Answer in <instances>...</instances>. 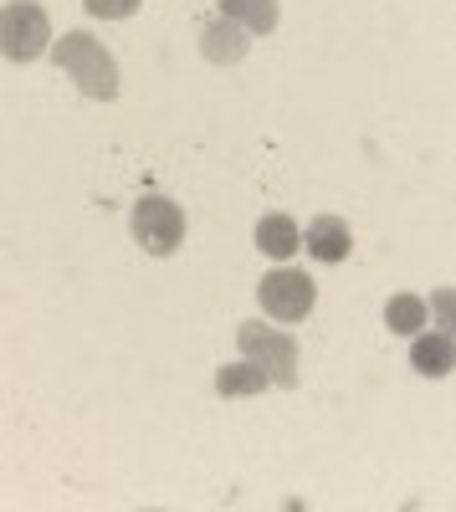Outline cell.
Segmentation results:
<instances>
[{
	"mask_svg": "<svg viewBox=\"0 0 456 512\" xmlns=\"http://www.w3.org/2000/svg\"><path fill=\"white\" fill-rule=\"evenodd\" d=\"M267 374L257 369V364H226V369H216V395L221 400H241V395H262L267 390Z\"/></svg>",
	"mask_w": 456,
	"mask_h": 512,
	"instance_id": "11",
	"label": "cell"
},
{
	"mask_svg": "<svg viewBox=\"0 0 456 512\" xmlns=\"http://www.w3.org/2000/svg\"><path fill=\"white\" fill-rule=\"evenodd\" d=\"M303 251L318 256V262H344V256L354 251L349 221H339V216H318V221L303 231Z\"/></svg>",
	"mask_w": 456,
	"mask_h": 512,
	"instance_id": "7",
	"label": "cell"
},
{
	"mask_svg": "<svg viewBox=\"0 0 456 512\" xmlns=\"http://www.w3.org/2000/svg\"><path fill=\"white\" fill-rule=\"evenodd\" d=\"M52 62L77 82V93H88V98H98V103L118 98V62L108 57V47H103L98 36H88V31L62 36L57 47H52Z\"/></svg>",
	"mask_w": 456,
	"mask_h": 512,
	"instance_id": "1",
	"label": "cell"
},
{
	"mask_svg": "<svg viewBox=\"0 0 456 512\" xmlns=\"http://www.w3.org/2000/svg\"><path fill=\"white\" fill-rule=\"evenodd\" d=\"M257 297H262V313L277 318V323H303L313 313V277L298 272V267H272L262 282H257Z\"/></svg>",
	"mask_w": 456,
	"mask_h": 512,
	"instance_id": "4",
	"label": "cell"
},
{
	"mask_svg": "<svg viewBox=\"0 0 456 512\" xmlns=\"http://www.w3.org/2000/svg\"><path fill=\"white\" fill-rule=\"evenodd\" d=\"M47 41H52V21H47L41 0H11V6L0 11V57L31 62V57L47 52Z\"/></svg>",
	"mask_w": 456,
	"mask_h": 512,
	"instance_id": "3",
	"label": "cell"
},
{
	"mask_svg": "<svg viewBox=\"0 0 456 512\" xmlns=\"http://www.w3.org/2000/svg\"><path fill=\"white\" fill-rule=\"evenodd\" d=\"M257 246L267 256H277V262H287V256L303 246V231L293 226V216H262L257 221Z\"/></svg>",
	"mask_w": 456,
	"mask_h": 512,
	"instance_id": "9",
	"label": "cell"
},
{
	"mask_svg": "<svg viewBox=\"0 0 456 512\" xmlns=\"http://www.w3.org/2000/svg\"><path fill=\"white\" fill-rule=\"evenodd\" d=\"M88 6V16H98V21H123V16H134L144 0H82Z\"/></svg>",
	"mask_w": 456,
	"mask_h": 512,
	"instance_id": "13",
	"label": "cell"
},
{
	"mask_svg": "<svg viewBox=\"0 0 456 512\" xmlns=\"http://www.w3.org/2000/svg\"><path fill=\"white\" fill-rule=\"evenodd\" d=\"M236 344H241V354L252 359L272 384H282V390H293V384H298V344H293V333L262 328V323H241L236 328Z\"/></svg>",
	"mask_w": 456,
	"mask_h": 512,
	"instance_id": "2",
	"label": "cell"
},
{
	"mask_svg": "<svg viewBox=\"0 0 456 512\" xmlns=\"http://www.w3.org/2000/svg\"><path fill=\"white\" fill-rule=\"evenodd\" d=\"M221 16H231L246 36H267L277 26V0H221Z\"/></svg>",
	"mask_w": 456,
	"mask_h": 512,
	"instance_id": "10",
	"label": "cell"
},
{
	"mask_svg": "<svg viewBox=\"0 0 456 512\" xmlns=\"http://www.w3.org/2000/svg\"><path fill=\"white\" fill-rule=\"evenodd\" d=\"M134 236L149 256H175L185 241V210L164 195H144L134 205Z\"/></svg>",
	"mask_w": 456,
	"mask_h": 512,
	"instance_id": "5",
	"label": "cell"
},
{
	"mask_svg": "<svg viewBox=\"0 0 456 512\" xmlns=\"http://www.w3.org/2000/svg\"><path fill=\"white\" fill-rule=\"evenodd\" d=\"M385 323L400 338H416V328H426V303H421L416 292H395L390 303H385Z\"/></svg>",
	"mask_w": 456,
	"mask_h": 512,
	"instance_id": "12",
	"label": "cell"
},
{
	"mask_svg": "<svg viewBox=\"0 0 456 512\" xmlns=\"http://www.w3.org/2000/svg\"><path fill=\"white\" fill-rule=\"evenodd\" d=\"M410 364H416L426 379L451 374V364H456V344H451V333H446V328L421 333V338H416V349H410Z\"/></svg>",
	"mask_w": 456,
	"mask_h": 512,
	"instance_id": "8",
	"label": "cell"
},
{
	"mask_svg": "<svg viewBox=\"0 0 456 512\" xmlns=\"http://www.w3.org/2000/svg\"><path fill=\"white\" fill-rule=\"evenodd\" d=\"M246 47H252V36H246L231 16H216V21H205V26H200V52L211 57V62H221V67L241 62Z\"/></svg>",
	"mask_w": 456,
	"mask_h": 512,
	"instance_id": "6",
	"label": "cell"
}]
</instances>
